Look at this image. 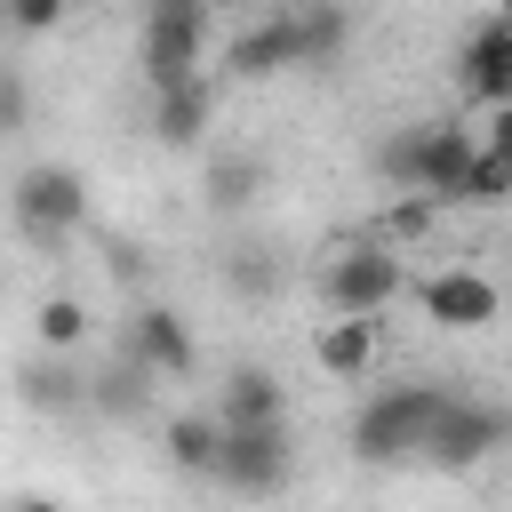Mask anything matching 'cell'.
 <instances>
[{
  "label": "cell",
  "instance_id": "obj_1",
  "mask_svg": "<svg viewBox=\"0 0 512 512\" xmlns=\"http://www.w3.org/2000/svg\"><path fill=\"white\" fill-rule=\"evenodd\" d=\"M448 384H384V392H368L360 400V416H352V456L360 464H424V448H432V424L448 416Z\"/></svg>",
  "mask_w": 512,
  "mask_h": 512
},
{
  "label": "cell",
  "instance_id": "obj_2",
  "mask_svg": "<svg viewBox=\"0 0 512 512\" xmlns=\"http://www.w3.org/2000/svg\"><path fill=\"white\" fill-rule=\"evenodd\" d=\"M8 224L32 240V248H64L80 224H88V176L72 160H32L16 184H8Z\"/></svg>",
  "mask_w": 512,
  "mask_h": 512
},
{
  "label": "cell",
  "instance_id": "obj_3",
  "mask_svg": "<svg viewBox=\"0 0 512 512\" xmlns=\"http://www.w3.org/2000/svg\"><path fill=\"white\" fill-rule=\"evenodd\" d=\"M208 40H216L208 0H152V8H144V24H136V64H144V80H152V88H176V80H192V72H200Z\"/></svg>",
  "mask_w": 512,
  "mask_h": 512
},
{
  "label": "cell",
  "instance_id": "obj_4",
  "mask_svg": "<svg viewBox=\"0 0 512 512\" xmlns=\"http://www.w3.org/2000/svg\"><path fill=\"white\" fill-rule=\"evenodd\" d=\"M392 296H400V248H384L376 232H368V240H344V248L320 264V304H328L336 320H376Z\"/></svg>",
  "mask_w": 512,
  "mask_h": 512
},
{
  "label": "cell",
  "instance_id": "obj_5",
  "mask_svg": "<svg viewBox=\"0 0 512 512\" xmlns=\"http://www.w3.org/2000/svg\"><path fill=\"white\" fill-rule=\"evenodd\" d=\"M120 360H136L152 384H176L200 368V344H192V320L176 304H136L128 328H120Z\"/></svg>",
  "mask_w": 512,
  "mask_h": 512
},
{
  "label": "cell",
  "instance_id": "obj_6",
  "mask_svg": "<svg viewBox=\"0 0 512 512\" xmlns=\"http://www.w3.org/2000/svg\"><path fill=\"white\" fill-rule=\"evenodd\" d=\"M288 480H296V448H288V424H272V432H224V456H216V488H232V496H248V504H272Z\"/></svg>",
  "mask_w": 512,
  "mask_h": 512
},
{
  "label": "cell",
  "instance_id": "obj_7",
  "mask_svg": "<svg viewBox=\"0 0 512 512\" xmlns=\"http://www.w3.org/2000/svg\"><path fill=\"white\" fill-rule=\"evenodd\" d=\"M504 440H512V416H504L496 400H472V392H456V400H448V416L432 424V448H424V464H440V472H472V464H488Z\"/></svg>",
  "mask_w": 512,
  "mask_h": 512
},
{
  "label": "cell",
  "instance_id": "obj_8",
  "mask_svg": "<svg viewBox=\"0 0 512 512\" xmlns=\"http://www.w3.org/2000/svg\"><path fill=\"white\" fill-rule=\"evenodd\" d=\"M424 320L448 328V336H480V328L504 320V288L488 272H472V264H448V272L424 280Z\"/></svg>",
  "mask_w": 512,
  "mask_h": 512
},
{
  "label": "cell",
  "instance_id": "obj_9",
  "mask_svg": "<svg viewBox=\"0 0 512 512\" xmlns=\"http://www.w3.org/2000/svg\"><path fill=\"white\" fill-rule=\"evenodd\" d=\"M456 88H464L480 112H504V104H512V24H504V16H480V24L456 40Z\"/></svg>",
  "mask_w": 512,
  "mask_h": 512
},
{
  "label": "cell",
  "instance_id": "obj_10",
  "mask_svg": "<svg viewBox=\"0 0 512 512\" xmlns=\"http://www.w3.org/2000/svg\"><path fill=\"white\" fill-rule=\"evenodd\" d=\"M296 64H304L296 8L256 16V24H248V32H232V48H224V72H240V80H280V72H296Z\"/></svg>",
  "mask_w": 512,
  "mask_h": 512
},
{
  "label": "cell",
  "instance_id": "obj_11",
  "mask_svg": "<svg viewBox=\"0 0 512 512\" xmlns=\"http://www.w3.org/2000/svg\"><path fill=\"white\" fill-rule=\"evenodd\" d=\"M216 424H224V432H272V424H288V384H280L272 368L240 360V368L224 376V392H216Z\"/></svg>",
  "mask_w": 512,
  "mask_h": 512
},
{
  "label": "cell",
  "instance_id": "obj_12",
  "mask_svg": "<svg viewBox=\"0 0 512 512\" xmlns=\"http://www.w3.org/2000/svg\"><path fill=\"white\" fill-rule=\"evenodd\" d=\"M208 120H216V80H208V72H192V80H176V88H152V144L192 152V144L208 136Z\"/></svg>",
  "mask_w": 512,
  "mask_h": 512
},
{
  "label": "cell",
  "instance_id": "obj_13",
  "mask_svg": "<svg viewBox=\"0 0 512 512\" xmlns=\"http://www.w3.org/2000/svg\"><path fill=\"white\" fill-rule=\"evenodd\" d=\"M472 160H480V136H472L464 120H424V184H416V192H424L432 208H456Z\"/></svg>",
  "mask_w": 512,
  "mask_h": 512
},
{
  "label": "cell",
  "instance_id": "obj_14",
  "mask_svg": "<svg viewBox=\"0 0 512 512\" xmlns=\"http://www.w3.org/2000/svg\"><path fill=\"white\" fill-rule=\"evenodd\" d=\"M16 400H24L32 416H80V408H88V376H80V360H64V352H32V360L16 368Z\"/></svg>",
  "mask_w": 512,
  "mask_h": 512
},
{
  "label": "cell",
  "instance_id": "obj_15",
  "mask_svg": "<svg viewBox=\"0 0 512 512\" xmlns=\"http://www.w3.org/2000/svg\"><path fill=\"white\" fill-rule=\"evenodd\" d=\"M312 360H320V376L360 384L376 368V320H320L312 328Z\"/></svg>",
  "mask_w": 512,
  "mask_h": 512
},
{
  "label": "cell",
  "instance_id": "obj_16",
  "mask_svg": "<svg viewBox=\"0 0 512 512\" xmlns=\"http://www.w3.org/2000/svg\"><path fill=\"white\" fill-rule=\"evenodd\" d=\"M160 448H168V464H176V472L216 480V456H224V424H216V408H184V416H168Z\"/></svg>",
  "mask_w": 512,
  "mask_h": 512
},
{
  "label": "cell",
  "instance_id": "obj_17",
  "mask_svg": "<svg viewBox=\"0 0 512 512\" xmlns=\"http://www.w3.org/2000/svg\"><path fill=\"white\" fill-rule=\"evenodd\" d=\"M88 328H96V320H88V304H80L72 288H48V296L32 304V352H64V360H72V352L88 344Z\"/></svg>",
  "mask_w": 512,
  "mask_h": 512
},
{
  "label": "cell",
  "instance_id": "obj_18",
  "mask_svg": "<svg viewBox=\"0 0 512 512\" xmlns=\"http://www.w3.org/2000/svg\"><path fill=\"white\" fill-rule=\"evenodd\" d=\"M376 176H384L392 200H424V192H416V184H424V120H408V128H392V136L376 144Z\"/></svg>",
  "mask_w": 512,
  "mask_h": 512
},
{
  "label": "cell",
  "instance_id": "obj_19",
  "mask_svg": "<svg viewBox=\"0 0 512 512\" xmlns=\"http://www.w3.org/2000/svg\"><path fill=\"white\" fill-rule=\"evenodd\" d=\"M256 192H264V160H256V152H224V160H208V208H216V216L256 208Z\"/></svg>",
  "mask_w": 512,
  "mask_h": 512
},
{
  "label": "cell",
  "instance_id": "obj_20",
  "mask_svg": "<svg viewBox=\"0 0 512 512\" xmlns=\"http://www.w3.org/2000/svg\"><path fill=\"white\" fill-rule=\"evenodd\" d=\"M296 40H304V64H312V72H328V64L344 56V40H352V8H336V0L296 8Z\"/></svg>",
  "mask_w": 512,
  "mask_h": 512
},
{
  "label": "cell",
  "instance_id": "obj_21",
  "mask_svg": "<svg viewBox=\"0 0 512 512\" xmlns=\"http://www.w3.org/2000/svg\"><path fill=\"white\" fill-rule=\"evenodd\" d=\"M144 400H152V376H144L136 360H112L104 376H88V408H96V416H136Z\"/></svg>",
  "mask_w": 512,
  "mask_h": 512
},
{
  "label": "cell",
  "instance_id": "obj_22",
  "mask_svg": "<svg viewBox=\"0 0 512 512\" xmlns=\"http://www.w3.org/2000/svg\"><path fill=\"white\" fill-rule=\"evenodd\" d=\"M504 200H512V160L480 144V160H472V176H464L456 208H504Z\"/></svg>",
  "mask_w": 512,
  "mask_h": 512
},
{
  "label": "cell",
  "instance_id": "obj_23",
  "mask_svg": "<svg viewBox=\"0 0 512 512\" xmlns=\"http://www.w3.org/2000/svg\"><path fill=\"white\" fill-rule=\"evenodd\" d=\"M224 288H232V296H272V288H280L272 248H248V240H240V248L224 256Z\"/></svg>",
  "mask_w": 512,
  "mask_h": 512
},
{
  "label": "cell",
  "instance_id": "obj_24",
  "mask_svg": "<svg viewBox=\"0 0 512 512\" xmlns=\"http://www.w3.org/2000/svg\"><path fill=\"white\" fill-rule=\"evenodd\" d=\"M24 120H32V80L16 64H0V136H16Z\"/></svg>",
  "mask_w": 512,
  "mask_h": 512
},
{
  "label": "cell",
  "instance_id": "obj_25",
  "mask_svg": "<svg viewBox=\"0 0 512 512\" xmlns=\"http://www.w3.org/2000/svg\"><path fill=\"white\" fill-rule=\"evenodd\" d=\"M64 24V0H16L8 8V32H24V40H40V32H56Z\"/></svg>",
  "mask_w": 512,
  "mask_h": 512
},
{
  "label": "cell",
  "instance_id": "obj_26",
  "mask_svg": "<svg viewBox=\"0 0 512 512\" xmlns=\"http://www.w3.org/2000/svg\"><path fill=\"white\" fill-rule=\"evenodd\" d=\"M424 224H432V200H400V208L376 224V240H384V248H400V240H416Z\"/></svg>",
  "mask_w": 512,
  "mask_h": 512
},
{
  "label": "cell",
  "instance_id": "obj_27",
  "mask_svg": "<svg viewBox=\"0 0 512 512\" xmlns=\"http://www.w3.org/2000/svg\"><path fill=\"white\" fill-rule=\"evenodd\" d=\"M480 144H488V152H504V160H512V104H504V112H488V136H480Z\"/></svg>",
  "mask_w": 512,
  "mask_h": 512
},
{
  "label": "cell",
  "instance_id": "obj_28",
  "mask_svg": "<svg viewBox=\"0 0 512 512\" xmlns=\"http://www.w3.org/2000/svg\"><path fill=\"white\" fill-rule=\"evenodd\" d=\"M112 272L120 280H144V248H112Z\"/></svg>",
  "mask_w": 512,
  "mask_h": 512
},
{
  "label": "cell",
  "instance_id": "obj_29",
  "mask_svg": "<svg viewBox=\"0 0 512 512\" xmlns=\"http://www.w3.org/2000/svg\"><path fill=\"white\" fill-rule=\"evenodd\" d=\"M8 512H64V504H56V496H16Z\"/></svg>",
  "mask_w": 512,
  "mask_h": 512
}]
</instances>
